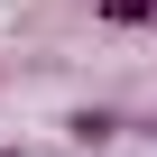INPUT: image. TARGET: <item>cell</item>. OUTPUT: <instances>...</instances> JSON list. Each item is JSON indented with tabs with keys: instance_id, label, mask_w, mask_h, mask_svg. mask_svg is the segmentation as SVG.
I'll return each mask as SVG.
<instances>
[{
	"instance_id": "3",
	"label": "cell",
	"mask_w": 157,
	"mask_h": 157,
	"mask_svg": "<svg viewBox=\"0 0 157 157\" xmlns=\"http://www.w3.org/2000/svg\"><path fill=\"white\" fill-rule=\"evenodd\" d=\"M0 157H19V148H0Z\"/></svg>"
},
{
	"instance_id": "1",
	"label": "cell",
	"mask_w": 157,
	"mask_h": 157,
	"mask_svg": "<svg viewBox=\"0 0 157 157\" xmlns=\"http://www.w3.org/2000/svg\"><path fill=\"white\" fill-rule=\"evenodd\" d=\"M65 139H74V148H111V139H120V120H111V111H74V120H65Z\"/></svg>"
},
{
	"instance_id": "2",
	"label": "cell",
	"mask_w": 157,
	"mask_h": 157,
	"mask_svg": "<svg viewBox=\"0 0 157 157\" xmlns=\"http://www.w3.org/2000/svg\"><path fill=\"white\" fill-rule=\"evenodd\" d=\"M102 28H157V0H102Z\"/></svg>"
}]
</instances>
